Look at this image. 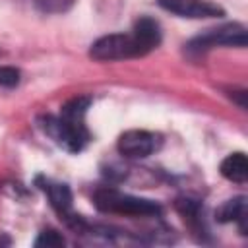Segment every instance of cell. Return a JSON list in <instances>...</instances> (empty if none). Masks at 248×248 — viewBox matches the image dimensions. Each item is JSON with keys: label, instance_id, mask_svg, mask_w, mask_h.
I'll use <instances>...</instances> for the list:
<instances>
[{"label": "cell", "instance_id": "6da1fadb", "mask_svg": "<svg viewBox=\"0 0 248 248\" xmlns=\"http://www.w3.org/2000/svg\"><path fill=\"white\" fill-rule=\"evenodd\" d=\"M89 107L87 97H78L64 105L60 116H45L41 118L43 132L62 149L70 153H78L89 141V132L83 124L85 110Z\"/></svg>", "mask_w": 248, "mask_h": 248}, {"label": "cell", "instance_id": "7a4b0ae2", "mask_svg": "<svg viewBox=\"0 0 248 248\" xmlns=\"http://www.w3.org/2000/svg\"><path fill=\"white\" fill-rule=\"evenodd\" d=\"M91 58L99 62H112V60H126L143 56L145 50L136 41L132 33H112L97 39L89 50Z\"/></svg>", "mask_w": 248, "mask_h": 248}, {"label": "cell", "instance_id": "3957f363", "mask_svg": "<svg viewBox=\"0 0 248 248\" xmlns=\"http://www.w3.org/2000/svg\"><path fill=\"white\" fill-rule=\"evenodd\" d=\"M95 205L101 211L124 213V215H157L161 213L159 203L128 194H120L112 188H103L95 194Z\"/></svg>", "mask_w": 248, "mask_h": 248}, {"label": "cell", "instance_id": "277c9868", "mask_svg": "<svg viewBox=\"0 0 248 248\" xmlns=\"http://www.w3.org/2000/svg\"><path fill=\"white\" fill-rule=\"evenodd\" d=\"M215 45H227V46H246V29L238 23H229L219 29H211L209 33L194 39L188 48L190 50H207Z\"/></svg>", "mask_w": 248, "mask_h": 248}, {"label": "cell", "instance_id": "5b68a950", "mask_svg": "<svg viewBox=\"0 0 248 248\" xmlns=\"http://www.w3.org/2000/svg\"><path fill=\"white\" fill-rule=\"evenodd\" d=\"M161 140L147 130H128L118 138V151L130 159H143L157 151Z\"/></svg>", "mask_w": 248, "mask_h": 248}, {"label": "cell", "instance_id": "8992f818", "mask_svg": "<svg viewBox=\"0 0 248 248\" xmlns=\"http://www.w3.org/2000/svg\"><path fill=\"white\" fill-rule=\"evenodd\" d=\"M159 6L180 17H221L225 10L213 0H159Z\"/></svg>", "mask_w": 248, "mask_h": 248}, {"label": "cell", "instance_id": "52a82bcc", "mask_svg": "<svg viewBox=\"0 0 248 248\" xmlns=\"http://www.w3.org/2000/svg\"><path fill=\"white\" fill-rule=\"evenodd\" d=\"M41 188L46 192V196H48L52 207L56 209V213L60 215V219H64L70 227L78 229L81 225V219H79V215L76 217L72 213V194H70V188L66 184H58V182H50V180H45Z\"/></svg>", "mask_w": 248, "mask_h": 248}, {"label": "cell", "instance_id": "ba28073f", "mask_svg": "<svg viewBox=\"0 0 248 248\" xmlns=\"http://www.w3.org/2000/svg\"><path fill=\"white\" fill-rule=\"evenodd\" d=\"M132 35L141 45V48L145 50V54L151 52L153 48H157L159 43H161V27L151 17H140L136 21L134 29H132Z\"/></svg>", "mask_w": 248, "mask_h": 248}, {"label": "cell", "instance_id": "9c48e42d", "mask_svg": "<svg viewBox=\"0 0 248 248\" xmlns=\"http://www.w3.org/2000/svg\"><path fill=\"white\" fill-rule=\"evenodd\" d=\"M221 174L232 182H244L248 176V161L244 153H232L221 163Z\"/></svg>", "mask_w": 248, "mask_h": 248}, {"label": "cell", "instance_id": "30bf717a", "mask_svg": "<svg viewBox=\"0 0 248 248\" xmlns=\"http://www.w3.org/2000/svg\"><path fill=\"white\" fill-rule=\"evenodd\" d=\"M244 217H246V198H234L229 200L221 205V209L217 211V219L223 223L229 221H240L242 223V231H244Z\"/></svg>", "mask_w": 248, "mask_h": 248}, {"label": "cell", "instance_id": "8fae6325", "mask_svg": "<svg viewBox=\"0 0 248 248\" xmlns=\"http://www.w3.org/2000/svg\"><path fill=\"white\" fill-rule=\"evenodd\" d=\"M33 2L45 14H60L74 4V0H33Z\"/></svg>", "mask_w": 248, "mask_h": 248}, {"label": "cell", "instance_id": "7c38bea8", "mask_svg": "<svg viewBox=\"0 0 248 248\" xmlns=\"http://www.w3.org/2000/svg\"><path fill=\"white\" fill-rule=\"evenodd\" d=\"M35 246H46V248H56V246H64V238L56 232V231H43L39 236H37V240H35Z\"/></svg>", "mask_w": 248, "mask_h": 248}, {"label": "cell", "instance_id": "4fadbf2b", "mask_svg": "<svg viewBox=\"0 0 248 248\" xmlns=\"http://www.w3.org/2000/svg\"><path fill=\"white\" fill-rule=\"evenodd\" d=\"M17 83H19V72L12 66H0V85L16 87Z\"/></svg>", "mask_w": 248, "mask_h": 248}, {"label": "cell", "instance_id": "5bb4252c", "mask_svg": "<svg viewBox=\"0 0 248 248\" xmlns=\"http://www.w3.org/2000/svg\"><path fill=\"white\" fill-rule=\"evenodd\" d=\"M10 236L8 234H4V232H0V246H10Z\"/></svg>", "mask_w": 248, "mask_h": 248}]
</instances>
